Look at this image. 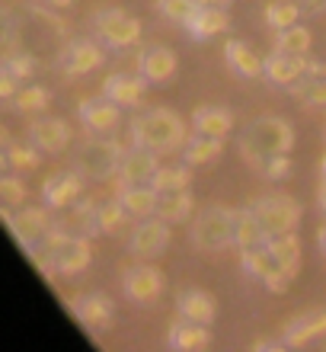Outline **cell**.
Here are the masks:
<instances>
[{
    "mask_svg": "<svg viewBox=\"0 0 326 352\" xmlns=\"http://www.w3.org/2000/svg\"><path fill=\"white\" fill-rule=\"evenodd\" d=\"M29 260L38 266V272L45 278L55 276H77L93 263V250H90V237L74 231H65L61 224H51V231L42 237L36 253Z\"/></svg>",
    "mask_w": 326,
    "mask_h": 352,
    "instance_id": "1",
    "label": "cell"
},
{
    "mask_svg": "<svg viewBox=\"0 0 326 352\" xmlns=\"http://www.w3.org/2000/svg\"><path fill=\"white\" fill-rule=\"evenodd\" d=\"M128 138L138 148L173 154V151H183V144L189 141V131L186 119L179 112L167 109V106H154V109H144L128 119Z\"/></svg>",
    "mask_w": 326,
    "mask_h": 352,
    "instance_id": "2",
    "label": "cell"
},
{
    "mask_svg": "<svg viewBox=\"0 0 326 352\" xmlns=\"http://www.w3.org/2000/svg\"><path fill=\"white\" fill-rule=\"evenodd\" d=\"M237 148H240L243 160L256 170L269 157L288 154V151L294 148V129H291V122L281 119V116H259V119H253L250 125H243L240 138H237Z\"/></svg>",
    "mask_w": 326,
    "mask_h": 352,
    "instance_id": "3",
    "label": "cell"
},
{
    "mask_svg": "<svg viewBox=\"0 0 326 352\" xmlns=\"http://www.w3.org/2000/svg\"><path fill=\"white\" fill-rule=\"evenodd\" d=\"M237 234H240V212L227 208V205H208L192 218L189 237L192 247L202 253H224L237 247Z\"/></svg>",
    "mask_w": 326,
    "mask_h": 352,
    "instance_id": "4",
    "label": "cell"
},
{
    "mask_svg": "<svg viewBox=\"0 0 326 352\" xmlns=\"http://www.w3.org/2000/svg\"><path fill=\"white\" fill-rule=\"evenodd\" d=\"M125 160V148H121L119 138L112 135H93L77 144V151L71 154V167L77 173H84L86 179H96V183H106V179H115L119 167Z\"/></svg>",
    "mask_w": 326,
    "mask_h": 352,
    "instance_id": "5",
    "label": "cell"
},
{
    "mask_svg": "<svg viewBox=\"0 0 326 352\" xmlns=\"http://www.w3.org/2000/svg\"><path fill=\"white\" fill-rule=\"evenodd\" d=\"M246 208H250L253 218H256V224L262 228L266 243H269L272 237L298 231V224H301V202L294 199V195L272 192V195H262V199L250 202Z\"/></svg>",
    "mask_w": 326,
    "mask_h": 352,
    "instance_id": "6",
    "label": "cell"
},
{
    "mask_svg": "<svg viewBox=\"0 0 326 352\" xmlns=\"http://www.w3.org/2000/svg\"><path fill=\"white\" fill-rule=\"evenodd\" d=\"M240 266L246 276L262 282L275 295L285 292L291 285V278H294V272L285 266V260L275 253L272 243H262V247H253V250H240Z\"/></svg>",
    "mask_w": 326,
    "mask_h": 352,
    "instance_id": "7",
    "label": "cell"
},
{
    "mask_svg": "<svg viewBox=\"0 0 326 352\" xmlns=\"http://www.w3.org/2000/svg\"><path fill=\"white\" fill-rule=\"evenodd\" d=\"M51 208H48L45 202L42 205H23L19 212H13V208H3V221H7L10 234H13V241L23 247V253L26 256H32L36 253V247L42 243V237H45L48 231H51Z\"/></svg>",
    "mask_w": 326,
    "mask_h": 352,
    "instance_id": "8",
    "label": "cell"
},
{
    "mask_svg": "<svg viewBox=\"0 0 326 352\" xmlns=\"http://www.w3.org/2000/svg\"><path fill=\"white\" fill-rule=\"evenodd\" d=\"M90 23H93L96 38L109 48H131L141 42V19L131 16L128 10H119V7L96 10L90 16Z\"/></svg>",
    "mask_w": 326,
    "mask_h": 352,
    "instance_id": "9",
    "label": "cell"
},
{
    "mask_svg": "<svg viewBox=\"0 0 326 352\" xmlns=\"http://www.w3.org/2000/svg\"><path fill=\"white\" fill-rule=\"evenodd\" d=\"M170 241H173L170 221H163L160 214H148V218H138V224L131 228L128 253L135 260H157L167 253Z\"/></svg>",
    "mask_w": 326,
    "mask_h": 352,
    "instance_id": "10",
    "label": "cell"
},
{
    "mask_svg": "<svg viewBox=\"0 0 326 352\" xmlns=\"http://www.w3.org/2000/svg\"><path fill=\"white\" fill-rule=\"evenodd\" d=\"M103 61H106L103 48L96 45L93 38H67L65 48H61L55 58V65L61 67L67 77L93 74L96 67H103Z\"/></svg>",
    "mask_w": 326,
    "mask_h": 352,
    "instance_id": "11",
    "label": "cell"
},
{
    "mask_svg": "<svg viewBox=\"0 0 326 352\" xmlns=\"http://www.w3.org/2000/svg\"><path fill=\"white\" fill-rule=\"evenodd\" d=\"M121 288H125L128 301H135V305H141V307L157 305V298L163 295V272L150 260H141L138 266H131L125 272Z\"/></svg>",
    "mask_w": 326,
    "mask_h": 352,
    "instance_id": "12",
    "label": "cell"
},
{
    "mask_svg": "<svg viewBox=\"0 0 326 352\" xmlns=\"http://www.w3.org/2000/svg\"><path fill=\"white\" fill-rule=\"evenodd\" d=\"M77 119L90 135H112L121 125V106L109 96H86L77 102Z\"/></svg>",
    "mask_w": 326,
    "mask_h": 352,
    "instance_id": "13",
    "label": "cell"
},
{
    "mask_svg": "<svg viewBox=\"0 0 326 352\" xmlns=\"http://www.w3.org/2000/svg\"><path fill=\"white\" fill-rule=\"evenodd\" d=\"M26 138L32 141L42 154H61V151L71 148L74 131H71V125H67L65 119H58V116H36V119L29 122Z\"/></svg>",
    "mask_w": 326,
    "mask_h": 352,
    "instance_id": "14",
    "label": "cell"
},
{
    "mask_svg": "<svg viewBox=\"0 0 326 352\" xmlns=\"http://www.w3.org/2000/svg\"><path fill=\"white\" fill-rule=\"evenodd\" d=\"M307 55H291V52H281L275 48L269 58H262V80L272 87H285L288 90L291 84H298L301 77L307 74Z\"/></svg>",
    "mask_w": 326,
    "mask_h": 352,
    "instance_id": "15",
    "label": "cell"
},
{
    "mask_svg": "<svg viewBox=\"0 0 326 352\" xmlns=\"http://www.w3.org/2000/svg\"><path fill=\"white\" fill-rule=\"evenodd\" d=\"M80 195H84V173H77V170H55L42 183V202L51 212H61L67 205H74Z\"/></svg>",
    "mask_w": 326,
    "mask_h": 352,
    "instance_id": "16",
    "label": "cell"
},
{
    "mask_svg": "<svg viewBox=\"0 0 326 352\" xmlns=\"http://www.w3.org/2000/svg\"><path fill=\"white\" fill-rule=\"evenodd\" d=\"M67 311L93 333H106L112 327V317H115V305L106 295H77L67 301Z\"/></svg>",
    "mask_w": 326,
    "mask_h": 352,
    "instance_id": "17",
    "label": "cell"
},
{
    "mask_svg": "<svg viewBox=\"0 0 326 352\" xmlns=\"http://www.w3.org/2000/svg\"><path fill=\"white\" fill-rule=\"evenodd\" d=\"M157 170H160L157 151L131 144V148L125 151V160H121L115 183H119V186H150V183H154V173H157Z\"/></svg>",
    "mask_w": 326,
    "mask_h": 352,
    "instance_id": "18",
    "label": "cell"
},
{
    "mask_svg": "<svg viewBox=\"0 0 326 352\" xmlns=\"http://www.w3.org/2000/svg\"><path fill=\"white\" fill-rule=\"evenodd\" d=\"M323 333H326V307H317V311H307L301 317H291L288 324L281 327V343L288 349H298V346L314 343Z\"/></svg>",
    "mask_w": 326,
    "mask_h": 352,
    "instance_id": "19",
    "label": "cell"
},
{
    "mask_svg": "<svg viewBox=\"0 0 326 352\" xmlns=\"http://www.w3.org/2000/svg\"><path fill=\"white\" fill-rule=\"evenodd\" d=\"M148 77L144 74H109L103 84V93L109 100H115L121 109H138L148 93Z\"/></svg>",
    "mask_w": 326,
    "mask_h": 352,
    "instance_id": "20",
    "label": "cell"
},
{
    "mask_svg": "<svg viewBox=\"0 0 326 352\" xmlns=\"http://www.w3.org/2000/svg\"><path fill=\"white\" fill-rule=\"evenodd\" d=\"M138 71L150 84H167L176 74V55L167 45H144L138 52Z\"/></svg>",
    "mask_w": 326,
    "mask_h": 352,
    "instance_id": "21",
    "label": "cell"
},
{
    "mask_svg": "<svg viewBox=\"0 0 326 352\" xmlns=\"http://www.w3.org/2000/svg\"><path fill=\"white\" fill-rule=\"evenodd\" d=\"M58 224H61L65 231L84 234V237L103 234V228H100V202H96V199H77L74 205H67V214L58 218Z\"/></svg>",
    "mask_w": 326,
    "mask_h": 352,
    "instance_id": "22",
    "label": "cell"
},
{
    "mask_svg": "<svg viewBox=\"0 0 326 352\" xmlns=\"http://www.w3.org/2000/svg\"><path fill=\"white\" fill-rule=\"evenodd\" d=\"M288 90L298 96L301 106H307V109H326V65L310 61L307 74L301 77L298 84H291Z\"/></svg>",
    "mask_w": 326,
    "mask_h": 352,
    "instance_id": "23",
    "label": "cell"
},
{
    "mask_svg": "<svg viewBox=\"0 0 326 352\" xmlns=\"http://www.w3.org/2000/svg\"><path fill=\"white\" fill-rule=\"evenodd\" d=\"M176 311H179V317H186V320L211 324L218 314V305H215V295H208L205 288H186V292L176 295Z\"/></svg>",
    "mask_w": 326,
    "mask_h": 352,
    "instance_id": "24",
    "label": "cell"
},
{
    "mask_svg": "<svg viewBox=\"0 0 326 352\" xmlns=\"http://www.w3.org/2000/svg\"><path fill=\"white\" fill-rule=\"evenodd\" d=\"M211 343V333H208V324H196V320H186L179 317L176 324L167 330V346L176 352H192V349H205Z\"/></svg>",
    "mask_w": 326,
    "mask_h": 352,
    "instance_id": "25",
    "label": "cell"
},
{
    "mask_svg": "<svg viewBox=\"0 0 326 352\" xmlns=\"http://www.w3.org/2000/svg\"><path fill=\"white\" fill-rule=\"evenodd\" d=\"M224 61L231 65V71L237 77H246V80L262 77V58L246 42H240V38H227L224 42Z\"/></svg>",
    "mask_w": 326,
    "mask_h": 352,
    "instance_id": "26",
    "label": "cell"
},
{
    "mask_svg": "<svg viewBox=\"0 0 326 352\" xmlns=\"http://www.w3.org/2000/svg\"><path fill=\"white\" fill-rule=\"evenodd\" d=\"M189 122H192V131H202L211 138H227L233 129V112L224 106H198Z\"/></svg>",
    "mask_w": 326,
    "mask_h": 352,
    "instance_id": "27",
    "label": "cell"
},
{
    "mask_svg": "<svg viewBox=\"0 0 326 352\" xmlns=\"http://www.w3.org/2000/svg\"><path fill=\"white\" fill-rule=\"evenodd\" d=\"M0 141H3V148H0L3 170H36L42 164V151L32 141L29 144H16V141H10L7 131H0Z\"/></svg>",
    "mask_w": 326,
    "mask_h": 352,
    "instance_id": "28",
    "label": "cell"
},
{
    "mask_svg": "<svg viewBox=\"0 0 326 352\" xmlns=\"http://www.w3.org/2000/svg\"><path fill=\"white\" fill-rule=\"evenodd\" d=\"M231 26V16L224 13V7H202L196 13V16L189 19L186 26V32L192 38H198V42H205V38H215V36H221L224 29Z\"/></svg>",
    "mask_w": 326,
    "mask_h": 352,
    "instance_id": "29",
    "label": "cell"
},
{
    "mask_svg": "<svg viewBox=\"0 0 326 352\" xmlns=\"http://www.w3.org/2000/svg\"><path fill=\"white\" fill-rule=\"evenodd\" d=\"M192 212H196V199H192V192L189 189H173V192H160L157 199V212L163 221L170 224H183L192 218Z\"/></svg>",
    "mask_w": 326,
    "mask_h": 352,
    "instance_id": "30",
    "label": "cell"
},
{
    "mask_svg": "<svg viewBox=\"0 0 326 352\" xmlns=\"http://www.w3.org/2000/svg\"><path fill=\"white\" fill-rule=\"evenodd\" d=\"M115 195H119L121 205L128 208L131 218H148V214L157 212L160 192L154 189V186H119Z\"/></svg>",
    "mask_w": 326,
    "mask_h": 352,
    "instance_id": "31",
    "label": "cell"
},
{
    "mask_svg": "<svg viewBox=\"0 0 326 352\" xmlns=\"http://www.w3.org/2000/svg\"><path fill=\"white\" fill-rule=\"evenodd\" d=\"M224 154V138H211V135H189V141L183 144V160L189 167H198V164H215Z\"/></svg>",
    "mask_w": 326,
    "mask_h": 352,
    "instance_id": "32",
    "label": "cell"
},
{
    "mask_svg": "<svg viewBox=\"0 0 326 352\" xmlns=\"http://www.w3.org/2000/svg\"><path fill=\"white\" fill-rule=\"evenodd\" d=\"M48 102H51V90L48 87H23L13 96L10 109H16L19 116H38V112L48 109Z\"/></svg>",
    "mask_w": 326,
    "mask_h": 352,
    "instance_id": "33",
    "label": "cell"
},
{
    "mask_svg": "<svg viewBox=\"0 0 326 352\" xmlns=\"http://www.w3.org/2000/svg\"><path fill=\"white\" fill-rule=\"evenodd\" d=\"M301 13H304V7H301L298 0H272V3H266V23H269L275 32L279 29H288V26H294L301 19Z\"/></svg>",
    "mask_w": 326,
    "mask_h": 352,
    "instance_id": "34",
    "label": "cell"
},
{
    "mask_svg": "<svg viewBox=\"0 0 326 352\" xmlns=\"http://www.w3.org/2000/svg\"><path fill=\"white\" fill-rule=\"evenodd\" d=\"M310 29L304 26H288V29H279L275 32V48H281V52H291V55H310Z\"/></svg>",
    "mask_w": 326,
    "mask_h": 352,
    "instance_id": "35",
    "label": "cell"
},
{
    "mask_svg": "<svg viewBox=\"0 0 326 352\" xmlns=\"http://www.w3.org/2000/svg\"><path fill=\"white\" fill-rule=\"evenodd\" d=\"M0 71L13 74L16 80H29L32 74H38V61H36V55H29L26 48H16V52H3Z\"/></svg>",
    "mask_w": 326,
    "mask_h": 352,
    "instance_id": "36",
    "label": "cell"
},
{
    "mask_svg": "<svg viewBox=\"0 0 326 352\" xmlns=\"http://www.w3.org/2000/svg\"><path fill=\"white\" fill-rule=\"evenodd\" d=\"M128 208L121 205V199L115 195V199H106V202H100V228H103V234H119L125 231V224H128Z\"/></svg>",
    "mask_w": 326,
    "mask_h": 352,
    "instance_id": "37",
    "label": "cell"
},
{
    "mask_svg": "<svg viewBox=\"0 0 326 352\" xmlns=\"http://www.w3.org/2000/svg\"><path fill=\"white\" fill-rule=\"evenodd\" d=\"M154 7H157V13L163 19L176 23V26H186L189 19L202 10V3H198V0H157Z\"/></svg>",
    "mask_w": 326,
    "mask_h": 352,
    "instance_id": "38",
    "label": "cell"
},
{
    "mask_svg": "<svg viewBox=\"0 0 326 352\" xmlns=\"http://www.w3.org/2000/svg\"><path fill=\"white\" fill-rule=\"evenodd\" d=\"M154 189L157 192H173V189H189L192 186V173L189 167H160L154 173Z\"/></svg>",
    "mask_w": 326,
    "mask_h": 352,
    "instance_id": "39",
    "label": "cell"
},
{
    "mask_svg": "<svg viewBox=\"0 0 326 352\" xmlns=\"http://www.w3.org/2000/svg\"><path fill=\"white\" fill-rule=\"evenodd\" d=\"M266 237H262V228L256 224L250 208H240V234H237V250H253V247H262Z\"/></svg>",
    "mask_w": 326,
    "mask_h": 352,
    "instance_id": "40",
    "label": "cell"
},
{
    "mask_svg": "<svg viewBox=\"0 0 326 352\" xmlns=\"http://www.w3.org/2000/svg\"><path fill=\"white\" fill-rule=\"evenodd\" d=\"M272 247H275V253H279L281 260H285V266L298 276V266H301V241H298V231L291 234H281V237H272Z\"/></svg>",
    "mask_w": 326,
    "mask_h": 352,
    "instance_id": "41",
    "label": "cell"
},
{
    "mask_svg": "<svg viewBox=\"0 0 326 352\" xmlns=\"http://www.w3.org/2000/svg\"><path fill=\"white\" fill-rule=\"evenodd\" d=\"M0 199H3V208H16V205H26L29 189H26V183H23V179L13 173V170H10L3 179H0Z\"/></svg>",
    "mask_w": 326,
    "mask_h": 352,
    "instance_id": "42",
    "label": "cell"
},
{
    "mask_svg": "<svg viewBox=\"0 0 326 352\" xmlns=\"http://www.w3.org/2000/svg\"><path fill=\"white\" fill-rule=\"evenodd\" d=\"M256 170H259L266 179H288L291 176V160H288V154H275V157H269Z\"/></svg>",
    "mask_w": 326,
    "mask_h": 352,
    "instance_id": "43",
    "label": "cell"
},
{
    "mask_svg": "<svg viewBox=\"0 0 326 352\" xmlns=\"http://www.w3.org/2000/svg\"><path fill=\"white\" fill-rule=\"evenodd\" d=\"M16 77L13 74H7V71H0V102H3V106H10V102H13V96H16Z\"/></svg>",
    "mask_w": 326,
    "mask_h": 352,
    "instance_id": "44",
    "label": "cell"
},
{
    "mask_svg": "<svg viewBox=\"0 0 326 352\" xmlns=\"http://www.w3.org/2000/svg\"><path fill=\"white\" fill-rule=\"evenodd\" d=\"M281 349H288L281 340H259V343H253V352H281Z\"/></svg>",
    "mask_w": 326,
    "mask_h": 352,
    "instance_id": "45",
    "label": "cell"
},
{
    "mask_svg": "<svg viewBox=\"0 0 326 352\" xmlns=\"http://www.w3.org/2000/svg\"><path fill=\"white\" fill-rule=\"evenodd\" d=\"M304 13H326V0H301Z\"/></svg>",
    "mask_w": 326,
    "mask_h": 352,
    "instance_id": "46",
    "label": "cell"
},
{
    "mask_svg": "<svg viewBox=\"0 0 326 352\" xmlns=\"http://www.w3.org/2000/svg\"><path fill=\"white\" fill-rule=\"evenodd\" d=\"M317 205H320V212L326 214V183H320V192H317Z\"/></svg>",
    "mask_w": 326,
    "mask_h": 352,
    "instance_id": "47",
    "label": "cell"
},
{
    "mask_svg": "<svg viewBox=\"0 0 326 352\" xmlns=\"http://www.w3.org/2000/svg\"><path fill=\"white\" fill-rule=\"evenodd\" d=\"M202 7H231L233 0H198Z\"/></svg>",
    "mask_w": 326,
    "mask_h": 352,
    "instance_id": "48",
    "label": "cell"
},
{
    "mask_svg": "<svg viewBox=\"0 0 326 352\" xmlns=\"http://www.w3.org/2000/svg\"><path fill=\"white\" fill-rule=\"evenodd\" d=\"M317 243H320V253H323V256H326V224H323V228H320V231H317Z\"/></svg>",
    "mask_w": 326,
    "mask_h": 352,
    "instance_id": "49",
    "label": "cell"
},
{
    "mask_svg": "<svg viewBox=\"0 0 326 352\" xmlns=\"http://www.w3.org/2000/svg\"><path fill=\"white\" fill-rule=\"evenodd\" d=\"M42 3H48V7H71L74 0H42Z\"/></svg>",
    "mask_w": 326,
    "mask_h": 352,
    "instance_id": "50",
    "label": "cell"
},
{
    "mask_svg": "<svg viewBox=\"0 0 326 352\" xmlns=\"http://www.w3.org/2000/svg\"><path fill=\"white\" fill-rule=\"evenodd\" d=\"M320 183H326V154H323V160H320Z\"/></svg>",
    "mask_w": 326,
    "mask_h": 352,
    "instance_id": "51",
    "label": "cell"
},
{
    "mask_svg": "<svg viewBox=\"0 0 326 352\" xmlns=\"http://www.w3.org/2000/svg\"><path fill=\"white\" fill-rule=\"evenodd\" d=\"M323 138H326V131H323Z\"/></svg>",
    "mask_w": 326,
    "mask_h": 352,
    "instance_id": "52",
    "label": "cell"
}]
</instances>
